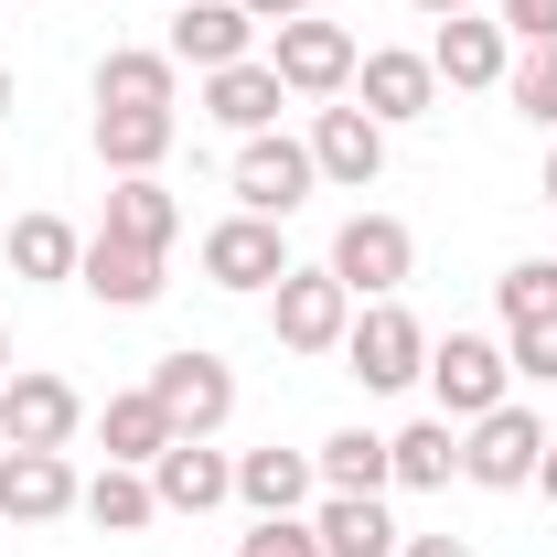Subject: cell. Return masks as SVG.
Here are the masks:
<instances>
[{
    "label": "cell",
    "instance_id": "obj_17",
    "mask_svg": "<svg viewBox=\"0 0 557 557\" xmlns=\"http://www.w3.org/2000/svg\"><path fill=\"white\" fill-rule=\"evenodd\" d=\"M278 97H289V86H278V65H258V54H247V65H214L205 75V119H225V129L236 139H258L278 119Z\"/></svg>",
    "mask_w": 557,
    "mask_h": 557
},
{
    "label": "cell",
    "instance_id": "obj_21",
    "mask_svg": "<svg viewBox=\"0 0 557 557\" xmlns=\"http://www.w3.org/2000/svg\"><path fill=\"white\" fill-rule=\"evenodd\" d=\"M311 472H322L333 493H386L397 483V450H386L375 429H333V440L311 450Z\"/></svg>",
    "mask_w": 557,
    "mask_h": 557
},
{
    "label": "cell",
    "instance_id": "obj_2",
    "mask_svg": "<svg viewBox=\"0 0 557 557\" xmlns=\"http://www.w3.org/2000/svg\"><path fill=\"white\" fill-rule=\"evenodd\" d=\"M429 386H440V418H450V429H472V418L504 408L515 354L493 344V333H450V344H429Z\"/></svg>",
    "mask_w": 557,
    "mask_h": 557
},
{
    "label": "cell",
    "instance_id": "obj_11",
    "mask_svg": "<svg viewBox=\"0 0 557 557\" xmlns=\"http://www.w3.org/2000/svg\"><path fill=\"white\" fill-rule=\"evenodd\" d=\"M75 472L65 450H0V525H54V515H75Z\"/></svg>",
    "mask_w": 557,
    "mask_h": 557
},
{
    "label": "cell",
    "instance_id": "obj_38",
    "mask_svg": "<svg viewBox=\"0 0 557 557\" xmlns=\"http://www.w3.org/2000/svg\"><path fill=\"white\" fill-rule=\"evenodd\" d=\"M547 205H557V150H547Z\"/></svg>",
    "mask_w": 557,
    "mask_h": 557
},
{
    "label": "cell",
    "instance_id": "obj_29",
    "mask_svg": "<svg viewBox=\"0 0 557 557\" xmlns=\"http://www.w3.org/2000/svg\"><path fill=\"white\" fill-rule=\"evenodd\" d=\"M504 86H515L525 119H547V129H557V44H525V65H504Z\"/></svg>",
    "mask_w": 557,
    "mask_h": 557
},
{
    "label": "cell",
    "instance_id": "obj_24",
    "mask_svg": "<svg viewBox=\"0 0 557 557\" xmlns=\"http://www.w3.org/2000/svg\"><path fill=\"white\" fill-rule=\"evenodd\" d=\"M0 258L22 278H75V258H86V236H75L65 214H22L11 236H0Z\"/></svg>",
    "mask_w": 557,
    "mask_h": 557
},
{
    "label": "cell",
    "instance_id": "obj_19",
    "mask_svg": "<svg viewBox=\"0 0 557 557\" xmlns=\"http://www.w3.org/2000/svg\"><path fill=\"white\" fill-rule=\"evenodd\" d=\"M172 129H183L172 108H97V161L129 183V172H150V161L172 150Z\"/></svg>",
    "mask_w": 557,
    "mask_h": 557
},
{
    "label": "cell",
    "instance_id": "obj_15",
    "mask_svg": "<svg viewBox=\"0 0 557 557\" xmlns=\"http://www.w3.org/2000/svg\"><path fill=\"white\" fill-rule=\"evenodd\" d=\"M75 278H86V289H97L108 311H139V300H161V258H150V247H129V236H108V225L86 236Z\"/></svg>",
    "mask_w": 557,
    "mask_h": 557
},
{
    "label": "cell",
    "instance_id": "obj_3",
    "mask_svg": "<svg viewBox=\"0 0 557 557\" xmlns=\"http://www.w3.org/2000/svg\"><path fill=\"white\" fill-rule=\"evenodd\" d=\"M344 364L364 375V397H386V386H418V375H429V333H418V311H408V300H375V311H354Z\"/></svg>",
    "mask_w": 557,
    "mask_h": 557
},
{
    "label": "cell",
    "instance_id": "obj_31",
    "mask_svg": "<svg viewBox=\"0 0 557 557\" xmlns=\"http://www.w3.org/2000/svg\"><path fill=\"white\" fill-rule=\"evenodd\" d=\"M493 289H504V322H536V311H557V269H547V258H525V269H504Z\"/></svg>",
    "mask_w": 557,
    "mask_h": 557
},
{
    "label": "cell",
    "instance_id": "obj_4",
    "mask_svg": "<svg viewBox=\"0 0 557 557\" xmlns=\"http://www.w3.org/2000/svg\"><path fill=\"white\" fill-rule=\"evenodd\" d=\"M536 461H547V429H536V408H515V397H504L493 418H472V440H461V472H472L483 493H525Z\"/></svg>",
    "mask_w": 557,
    "mask_h": 557
},
{
    "label": "cell",
    "instance_id": "obj_28",
    "mask_svg": "<svg viewBox=\"0 0 557 557\" xmlns=\"http://www.w3.org/2000/svg\"><path fill=\"white\" fill-rule=\"evenodd\" d=\"M386 450H397V483H418V493H440L450 472H461V440H450V418H418V429H397Z\"/></svg>",
    "mask_w": 557,
    "mask_h": 557
},
{
    "label": "cell",
    "instance_id": "obj_12",
    "mask_svg": "<svg viewBox=\"0 0 557 557\" xmlns=\"http://www.w3.org/2000/svg\"><path fill=\"white\" fill-rule=\"evenodd\" d=\"M247 44H258V22L236 11V0H183L172 11V65H194V75H214V65H247Z\"/></svg>",
    "mask_w": 557,
    "mask_h": 557
},
{
    "label": "cell",
    "instance_id": "obj_32",
    "mask_svg": "<svg viewBox=\"0 0 557 557\" xmlns=\"http://www.w3.org/2000/svg\"><path fill=\"white\" fill-rule=\"evenodd\" d=\"M236 557H322V536H311L300 515H258V536H247Z\"/></svg>",
    "mask_w": 557,
    "mask_h": 557
},
{
    "label": "cell",
    "instance_id": "obj_6",
    "mask_svg": "<svg viewBox=\"0 0 557 557\" xmlns=\"http://www.w3.org/2000/svg\"><path fill=\"white\" fill-rule=\"evenodd\" d=\"M311 139H278V129H258L247 150H236V205L247 214H300L311 205Z\"/></svg>",
    "mask_w": 557,
    "mask_h": 557
},
{
    "label": "cell",
    "instance_id": "obj_10",
    "mask_svg": "<svg viewBox=\"0 0 557 557\" xmlns=\"http://www.w3.org/2000/svg\"><path fill=\"white\" fill-rule=\"evenodd\" d=\"M269 65H278L289 97H333V86H354V33L300 11V22H278V54H269Z\"/></svg>",
    "mask_w": 557,
    "mask_h": 557
},
{
    "label": "cell",
    "instance_id": "obj_34",
    "mask_svg": "<svg viewBox=\"0 0 557 557\" xmlns=\"http://www.w3.org/2000/svg\"><path fill=\"white\" fill-rule=\"evenodd\" d=\"M236 11H247V22H300L311 0H236Z\"/></svg>",
    "mask_w": 557,
    "mask_h": 557
},
{
    "label": "cell",
    "instance_id": "obj_39",
    "mask_svg": "<svg viewBox=\"0 0 557 557\" xmlns=\"http://www.w3.org/2000/svg\"><path fill=\"white\" fill-rule=\"evenodd\" d=\"M0 119H11V75H0Z\"/></svg>",
    "mask_w": 557,
    "mask_h": 557
},
{
    "label": "cell",
    "instance_id": "obj_5",
    "mask_svg": "<svg viewBox=\"0 0 557 557\" xmlns=\"http://www.w3.org/2000/svg\"><path fill=\"white\" fill-rule=\"evenodd\" d=\"M269 322H278V344H289V354H333L354 333V289L333 269H289L269 289Z\"/></svg>",
    "mask_w": 557,
    "mask_h": 557
},
{
    "label": "cell",
    "instance_id": "obj_20",
    "mask_svg": "<svg viewBox=\"0 0 557 557\" xmlns=\"http://www.w3.org/2000/svg\"><path fill=\"white\" fill-rule=\"evenodd\" d=\"M311 483H322V472H311L300 450H247V461H236V504H247V515H300Z\"/></svg>",
    "mask_w": 557,
    "mask_h": 557
},
{
    "label": "cell",
    "instance_id": "obj_36",
    "mask_svg": "<svg viewBox=\"0 0 557 557\" xmlns=\"http://www.w3.org/2000/svg\"><path fill=\"white\" fill-rule=\"evenodd\" d=\"M536 493H547V504H557V440H547V461H536Z\"/></svg>",
    "mask_w": 557,
    "mask_h": 557
},
{
    "label": "cell",
    "instance_id": "obj_26",
    "mask_svg": "<svg viewBox=\"0 0 557 557\" xmlns=\"http://www.w3.org/2000/svg\"><path fill=\"white\" fill-rule=\"evenodd\" d=\"M97 108H172V54H139V44H119V54L97 65Z\"/></svg>",
    "mask_w": 557,
    "mask_h": 557
},
{
    "label": "cell",
    "instance_id": "obj_9",
    "mask_svg": "<svg viewBox=\"0 0 557 557\" xmlns=\"http://www.w3.org/2000/svg\"><path fill=\"white\" fill-rule=\"evenodd\" d=\"M205 278L214 289H278V278H289L278 214H225V225L205 236Z\"/></svg>",
    "mask_w": 557,
    "mask_h": 557
},
{
    "label": "cell",
    "instance_id": "obj_37",
    "mask_svg": "<svg viewBox=\"0 0 557 557\" xmlns=\"http://www.w3.org/2000/svg\"><path fill=\"white\" fill-rule=\"evenodd\" d=\"M418 11H440V22H450V11H461V0H418Z\"/></svg>",
    "mask_w": 557,
    "mask_h": 557
},
{
    "label": "cell",
    "instance_id": "obj_14",
    "mask_svg": "<svg viewBox=\"0 0 557 557\" xmlns=\"http://www.w3.org/2000/svg\"><path fill=\"white\" fill-rule=\"evenodd\" d=\"M311 172L344 183V194H364V183L386 172V129H375L364 108H322V119H311Z\"/></svg>",
    "mask_w": 557,
    "mask_h": 557
},
{
    "label": "cell",
    "instance_id": "obj_18",
    "mask_svg": "<svg viewBox=\"0 0 557 557\" xmlns=\"http://www.w3.org/2000/svg\"><path fill=\"white\" fill-rule=\"evenodd\" d=\"M429 65H440V86H504V22L450 11V22H440V44H429Z\"/></svg>",
    "mask_w": 557,
    "mask_h": 557
},
{
    "label": "cell",
    "instance_id": "obj_7",
    "mask_svg": "<svg viewBox=\"0 0 557 557\" xmlns=\"http://www.w3.org/2000/svg\"><path fill=\"white\" fill-rule=\"evenodd\" d=\"M408 225L397 214H344V236H333V278H344L354 300H397V278H408Z\"/></svg>",
    "mask_w": 557,
    "mask_h": 557
},
{
    "label": "cell",
    "instance_id": "obj_22",
    "mask_svg": "<svg viewBox=\"0 0 557 557\" xmlns=\"http://www.w3.org/2000/svg\"><path fill=\"white\" fill-rule=\"evenodd\" d=\"M311 536H322V557H397V525H386L375 493H333Z\"/></svg>",
    "mask_w": 557,
    "mask_h": 557
},
{
    "label": "cell",
    "instance_id": "obj_16",
    "mask_svg": "<svg viewBox=\"0 0 557 557\" xmlns=\"http://www.w3.org/2000/svg\"><path fill=\"white\" fill-rule=\"evenodd\" d=\"M150 493H161L172 515H214V504L236 493V461H225V450H205V440H172V450L150 461Z\"/></svg>",
    "mask_w": 557,
    "mask_h": 557
},
{
    "label": "cell",
    "instance_id": "obj_40",
    "mask_svg": "<svg viewBox=\"0 0 557 557\" xmlns=\"http://www.w3.org/2000/svg\"><path fill=\"white\" fill-rule=\"evenodd\" d=\"M0 375H11V333H0Z\"/></svg>",
    "mask_w": 557,
    "mask_h": 557
},
{
    "label": "cell",
    "instance_id": "obj_8",
    "mask_svg": "<svg viewBox=\"0 0 557 557\" xmlns=\"http://www.w3.org/2000/svg\"><path fill=\"white\" fill-rule=\"evenodd\" d=\"M86 397H75L65 375H0V440L11 450H65Z\"/></svg>",
    "mask_w": 557,
    "mask_h": 557
},
{
    "label": "cell",
    "instance_id": "obj_35",
    "mask_svg": "<svg viewBox=\"0 0 557 557\" xmlns=\"http://www.w3.org/2000/svg\"><path fill=\"white\" fill-rule=\"evenodd\" d=\"M397 557H472V547H461V536H408Z\"/></svg>",
    "mask_w": 557,
    "mask_h": 557
},
{
    "label": "cell",
    "instance_id": "obj_27",
    "mask_svg": "<svg viewBox=\"0 0 557 557\" xmlns=\"http://www.w3.org/2000/svg\"><path fill=\"white\" fill-rule=\"evenodd\" d=\"M75 504H86V515H97L108 536H129V525H150V515H161V493H150V472H129V461H108V472H97V483L75 493Z\"/></svg>",
    "mask_w": 557,
    "mask_h": 557
},
{
    "label": "cell",
    "instance_id": "obj_30",
    "mask_svg": "<svg viewBox=\"0 0 557 557\" xmlns=\"http://www.w3.org/2000/svg\"><path fill=\"white\" fill-rule=\"evenodd\" d=\"M504 354H515V375L557 386V311H536V322H504Z\"/></svg>",
    "mask_w": 557,
    "mask_h": 557
},
{
    "label": "cell",
    "instance_id": "obj_1",
    "mask_svg": "<svg viewBox=\"0 0 557 557\" xmlns=\"http://www.w3.org/2000/svg\"><path fill=\"white\" fill-rule=\"evenodd\" d=\"M150 397H161V418H172V440H214L225 418H236V375H225V354L183 344L150 364Z\"/></svg>",
    "mask_w": 557,
    "mask_h": 557
},
{
    "label": "cell",
    "instance_id": "obj_33",
    "mask_svg": "<svg viewBox=\"0 0 557 557\" xmlns=\"http://www.w3.org/2000/svg\"><path fill=\"white\" fill-rule=\"evenodd\" d=\"M504 22H515L525 44H557V0H504Z\"/></svg>",
    "mask_w": 557,
    "mask_h": 557
},
{
    "label": "cell",
    "instance_id": "obj_23",
    "mask_svg": "<svg viewBox=\"0 0 557 557\" xmlns=\"http://www.w3.org/2000/svg\"><path fill=\"white\" fill-rule=\"evenodd\" d=\"M108 236H129V247H150V258H161V247L183 236V205H172L150 172H129V183L108 194Z\"/></svg>",
    "mask_w": 557,
    "mask_h": 557
},
{
    "label": "cell",
    "instance_id": "obj_25",
    "mask_svg": "<svg viewBox=\"0 0 557 557\" xmlns=\"http://www.w3.org/2000/svg\"><path fill=\"white\" fill-rule=\"evenodd\" d=\"M97 429H108V461H129V472H150V461L172 450V418H161V397H150V386H139V397H108V418H97Z\"/></svg>",
    "mask_w": 557,
    "mask_h": 557
},
{
    "label": "cell",
    "instance_id": "obj_13",
    "mask_svg": "<svg viewBox=\"0 0 557 557\" xmlns=\"http://www.w3.org/2000/svg\"><path fill=\"white\" fill-rule=\"evenodd\" d=\"M354 86H364V119H375V129H408V119L440 108V65H429V54H364Z\"/></svg>",
    "mask_w": 557,
    "mask_h": 557
}]
</instances>
